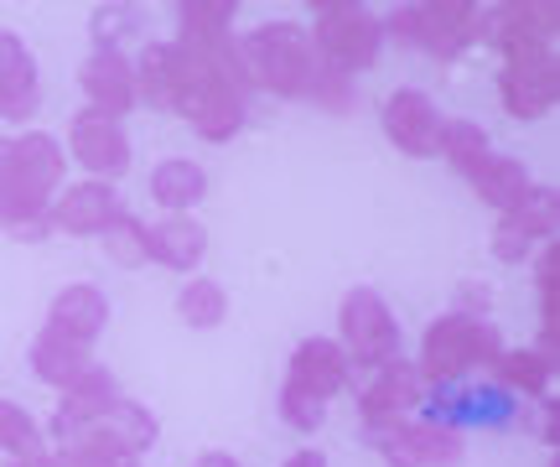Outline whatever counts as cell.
<instances>
[{
  "mask_svg": "<svg viewBox=\"0 0 560 467\" xmlns=\"http://www.w3.org/2000/svg\"><path fill=\"white\" fill-rule=\"evenodd\" d=\"M68 177V151L47 130L0 136V229L21 244L52 234V198Z\"/></svg>",
  "mask_w": 560,
  "mask_h": 467,
  "instance_id": "6da1fadb",
  "label": "cell"
},
{
  "mask_svg": "<svg viewBox=\"0 0 560 467\" xmlns=\"http://www.w3.org/2000/svg\"><path fill=\"white\" fill-rule=\"evenodd\" d=\"M503 353V332L488 317H462V312H446L420 332V359L416 374L420 385H457V380H472L478 369H493V359Z\"/></svg>",
  "mask_w": 560,
  "mask_h": 467,
  "instance_id": "7a4b0ae2",
  "label": "cell"
},
{
  "mask_svg": "<svg viewBox=\"0 0 560 467\" xmlns=\"http://www.w3.org/2000/svg\"><path fill=\"white\" fill-rule=\"evenodd\" d=\"M240 52L249 89H265V94H280V100H306V89H312L322 68L306 26H296V21H265L255 32H244Z\"/></svg>",
  "mask_w": 560,
  "mask_h": 467,
  "instance_id": "3957f363",
  "label": "cell"
},
{
  "mask_svg": "<svg viewBox=\"0 0 560 467\" xmlns=\"http://www.w3.org/2000/svg\"><path fill=\"white\" fill-rule=\"evenodd\" d=\"M306 37H312L317 62L332 68V73L359 79L369 68H380V52H384L380 11H369L359 0H317V5H312Z\"/></svg>",
  "mask_w": 560,
  "mask_h": 467,
  "instance_id": "277c9868",
  "label": "cell"
},
{
  "mask_svg": "<svg viewBox=\"0 0 560 467\" xmlns=\"http://www.w3.org/2000/svg\"><path fill=\"white\" fill-rule=\"evenodd\" d=\"M524 400H514L509 389L493 380H457V385H431L420 395V421H431L441 431H509L524 421Z\"/></svg>",
  "mask_w": 560,
  "mask_h": 467,
  "instance_id": "5b68a950",
  "label": "cell"
},
{
  "mask_svg": "<svg viewBox=\"0 0 560 467\" xmlns=\"http://www.w3.org/2000/svg\"><path fill=\"white\" fill-rule=\"evenodd\" d=\"M338 348L348 353L353 369H384L389 359H400V323L374 285H353L338 306Z\"/></svg>",
  "mask_w": 560,
  "mask_h": 467,
  "instance_id": "8992f818",
  "label": "cell"
},
{
  "mask_svg": "<svg viewBox=\"0 0 560 467\" xmlns=\"http://www.w3.org/2000/svg\"><path fill=\"white\" fill-rule=\"evenodd\" d=\"M73 162L89 172V183H120L136 151H130V136H125V120H109L100 109H79L68 120V145H62Z\"/></svg>",
  "mask_w": 560,
  "mask_h": 467,
  "instance_id": "52a82bcc",
  "label": "cell"
},
{
  "mask_svg": "<svg viewBox=\"0 0 560 467\" xmlns=\"http://www.w3.org/2000/svg\"><path fill=\"white\" fill-rule=\"evenodd\" d=\"M420 395H425V385H420L416 364H405V353L400 359H389L384 369H374V374L363 380V389H359L363 436H380V431L400 427V421H416Z\"/></svg>",
  "mask_w": 560,
  "mask_h": 467,
  "instance_id": "ba28073f",
  "label": "cell"
},
{
  "mask_svg": "<svg viewBox=\"0 0 560 467\" xmlns=\"http://www.w3.org/2000/svg\"><path fill=\"white\" fill-rule=\"evenodd\" d=\"M380 125L389 145L410 156V162H431L441 156V130H446V115L436 109L431 94L420 89H389V100L380 104Z\"/></svg>",
  "mask_w": 560,
  "mask_h": 467,
  "instance_id": "9c48e42d",
  "label": "cell"
},
{
  "mask_svg": "<svg viewBox=\"0 0 560 467\" xmlns=\"http://www.w3.org/2000/svg\"><path fill=\"white\" fill-rule=\"evenodd\" d=\"M499 104L514 120H545L560 104V52L503 58L499 62Z\"/></svg>",
  "mask_w": 560,
  "mask_h": 467,
  "instance_id": "30bf717a",
  "label": "cell"
},
{
  "mask_svg": "<svg viewBox=\"0 0 560 467\" xmlns=\"http://www.w3.org/2000/svg\"><path fill=\"white\" fill-rule=\"evenodd\" d=\"M482 42L478 0H420L416 5V52L441 62H457L467 47Z\"/></svg>",
  "mask_w": 560,
  "mask_h": 467,
  "instance_id": "8fae6325",
  "label": "cell"
},
{
  "mask_svg": "<svg viewBox=\"0 0 560 467\" xmlns=\"http://www.w3.org/2000/svg\"><path fill=\"white\" fill-rule=\"evenodd\" d=\"M369 447L384 457V467H457L467 457V442L457 431H441L431 421H420V416L369 436Z\"/></svg>",
  "mask_w": 560,
  "mask_h": 467,
  "instance_id": "7c38bea8",
  "label": "cell"
},
{
  "mask_svg": "<svg viewBox=\"0 0 560 467\" xmlns=\"http://www.w3.org/2000/svg\"><path fill=\"white\" fill-rule=\"evenodd\" d=\"M560 229V203H556V187L535 183V192L524 198L514 213H503L499 229H493V260L503 265H524L535 255V244H550Z\"/></svg>",
  "mask_w": 560,
  "mask_h": 467,
  "instance_id": "4fadbf2b",
  "label": "cell"
},
{
  "mask_svg": "<svg viewBox=\"0 0 560 467\" xmlns=\"http://www.w3.org/2000/svg\"><path fill=\"white\" fill-rule=\"evenodd\" d=\"M125 213L120 203V187H109V183H62V192L52 198V234H68V240H100L104 229L115 224Z\"/></svg>",
  "mask_w": 560,
  "mask_h": 467,
  "instance_id": "5bb4252c",
  "label": "cell"
},
{
  "mask_svg": "<svg viewBox=\"0 0 560 467\" xmlns=\"http://www.w3.org/2000/svg\"><path fill=\"white\" fill-rule=\"evenodd\" d=\"M285 385L327 406L332 395H342V389L353 385V364H348V353L338 348V338H301L291 348V364H285Z\"/></svg>",
  "mask_w": 560,
  "mask_h": 467,
  "instance_id": "9a60e30c",
  "label": "cell"
},
{
  "mask_svg": "<svg viewBox=\"0 0 560 467\" xmlns=\"http://www.w3.org/2000/svg\"><path fill=\"white\" fill-rule=\"evenodd\" d=\"M42 109V79L37 58L16 32H0V120L32 125V115Z\"/></svg>",
  "mask_w": 560,
  "mask_h": 467,
  "instance_id": "2e32d148",
  "label": "cell"
},
{
  "mask_svg": "<svg viewBox=\"0 0 560 467\" xmlns=\"http://www.w3.org/2000/svg\"><path fill=\"white\" fill-rule=\"evenodd\" d=\"M79 83H83V109H100V115H109V120H125L130 109H140L136 104V68H130V58H120V52H89L79 68Z\"/></svg>",
  "mask_w": 560,
  "mask_h": 467,
  "instance_id": "e0dca14e",
  "label": "cell"
},
{
  "mask_svg": "<svg viewBox=\"0 0 560 467\" xmlns=\"http://www.w3.org/2000/svg\"><path fill=\"white\" fill-rule=\"evenodd\" d=\"M120 395H125V389H120V380H115L109 369L89 364L73 385L58 389V410H52V442H58V436H68L73 427L100 421L104 410H115V400H120Z\"/></svg>",
  "mask_w": 560,
  "mask_h": 467,
  "instance_id": "ac0fdd59",
  "label": "cell"
},
{
  "mask_svg": "<svg viewBox=\"0 0 560 467\" xmlns=\"http://www.w3.org/2000/svg\"><path fill=\"white\" fill-rule=\"evenodd\" d=\"M47 327L83 348H94L104 338V327H109V296L89 281L62 285L58 296H52V306H47Z\"/></svg>",
  "mask_w": 560,
  "mask_h": 467,
  "instance_id": "d6986e66",
  "label": "cell"
},
{
  "mask_svg": "<svg viewBox=\"0 0 560 467\" xmlns=\"http://www.w3.org/2000/svg\"><path fill=\"white\" fill-rule=\"evenodd\" d=\"M145 260L182 270V276H198V265L208 260V229L192 213H166L156 224H145Z\"/></svg>",
  "mask_w": 560,
  "mask_h": 467,
  "instance_id": "ffe728a7",
  "label": "cell"
},
{
  "mask_svg": "<svg viewBox=\"0 0 560 467\" xmlns=\"http://www.w3.org/2000/svg\"><path fill=\"white\" fill-rule=\"evenodd\" d=\"M488 380L499 389H509L514 400H529V406L556 400V359H545L535 348H503L493 359V369H488Z\"/></svg>",
  "mask_w": 560,
  "mask_h": 467,
  "instance_id": "44dd1931",
  "label": "cell"
},
{
  "mask_svg": "<svg viewBox=\"0 0 560 467\" xmlns=\"http://www.w3.org/2000/svg\"><path fill=\"white\" fill-rule=\"evenodd\" d=\"M136 104H151V109H172L177 104V83H182V58L177 42H145L136 58Z\"/></svg>",
  "mask_w": 560,
  "mask_h": 467,
  "instance_id": "7402d4cb",
  "label": "cell"
},
{
  "mask_svg": "<svg viewBox=\"0 0 560 467\" xmlns=\"http://www.w3.org/2000/svg\"><path fill=\"white\" fill-rule=\"evenodd\" d=\"M26 364H32V374H37L42 385L68 389L83 369L94 364V348H83V343H73V338L52 332V327H42L37 338H32V348H26Z\"/></svg>",
  "mask_w": 560,
  "mask_h": 467,
  "instance_id": "603a6c76",
  "label": "cell"
},
{
  "mask_svg": "<svg viewBox=\"0 0 560 467\" xmlns=\"http://www.w3.org/2000/svg\"><path fill=\"white\" fill-rule=\"evenodd\" d=\"M151 203L166 208V213H192V208L208 198V172L198 162H187V156H166V162L151 166Z\"/></svg>",
  "mask_w": 560,
  "mask_h": 467,
  "instance_id": "cb8c5ba5",
  "label": "cell"
},
{
  "mask_svg": "<svg viewBox=\"0 0 560 467\" xmlns=\"http://www.w3.org/2000/svg\"><path fill=\"white\" fill-rule=\"evenodd\" d=\"M472 192H478L488 208H499V219H503V213H514V208L535 192V177H529V166H524L520 156H503V151H493V162L472 177Z\"/></svg>",
  "mask_w": 560,
  "mask_h": 467,
  "instance_id": "d4e9b609",
  "label": "cell"
},
{
  "mask_svg": "<svg viewBox=\"0 0 560 467\" xmlns=\"http://www.w3.org/2000/svg\"><path fill=\"white\" fill-rule=\"evenodd\" d=\"M441 156H446V166L457 172L462 183H472L482 166L493 162V141H488V130H482L478 120H446V130H441Z\"/></svg>",
  "mask_w": 560,
  "mask_h": 467,
  "instance_id": "484cf974",
  "label": "cell"
},
{
  "mask_svg": "<svg viewBox=\"0 0 560 467\" xmlns=\"http://www.w3.org/2000/svg\"><path fill=\"white\" fill-rule=\"evenodd\" d=\"M89 427L109 431V436H115V447L130 452V457H140L145 447H156V436H161L156 416H151L145 406H136L130 395H120V400H115V410H104L100 421H89ZM73 431H79V427H73Z\"/></svg>",
  "mask_w": 560,
  "mask_h": 467,
  "instance_id": "4316f807",
  "label": "cell"
},
{
  "mask_svg": "<svg viewBox=\"0 0 560 467\" xmlns=\"http://www.w3.org/2000/svg\"><path fill=\"white\" fill-rule=\"evenodd\" d=\"M177 317L187 327H198V332H213L229 317V291L213 276H187L177 291Z\"/></svg>",
  "mask_w": 560,
  "mask_h": 467,
  "instance_id": "83f0119b",
  "label": "cell"
},
{
  "mask_svg": "<svg viewBox=\"0 0 560 467\" xmlns=\"http://www.w3.org/2000/svg\"><path fill=\"white\" fill-rule=\"evenodd\" d=\"M89 37H94V52H120L130 58V42L145 37V11L140 5H100L94 21H89ZM145 47V42H140Z\"/></svg>",
  "mask_w": 560,
  "mask_h": 467,
  "instance_id": "f1b7e54d",
  "label": "cell"
},
{
  "mask_svg": "<svg viewBox=\"0 0 560 467\" xmlns=\"http://www.w3.org/2000/svg\"><path fill=\"white\" fill-rule=\"evenodd\" d=\"M42 452H47V431L37 427V416L26 406L0 400V457L5 463H32Z\"/></svg>",
  "mask_w": 560,
  "mask_h": 467,
  "instance_id": "f546056e",
  "label": "cell"
},
{
  "mask_svg": "<svg viewBox=\"0 0 560 467\" xmlns=\"http://www.w3.org/2000/svg\"><path fill=\"white\" fill-rule=\"evenodd\" d=\"M100 244H104V255L120 265V270L151 265V260H145V224H140L136 213H120V219H115V224L100 234Z\"/></svg>",
  "mask_w": 560,
  "mask_h": 467,
  "instance_id": "4dcf8cb0",
  "label": "cell"
},
{
  "mask_svg": "<svg viewBox=\"0 0 560 467\" xmlns=\"http://www.w3.org/2000/svg\"><path fill=\"white\" fill-rule=\"evenodd\" d=\"M240 16V0H182L177 5V32H234L229 21Z\"/></svg>",
  "mask_w": 560,
  "mask_h": 467,
  "instance_id": "1f68e13d",
  "label": "cell"
},
{
  "mask_svg": "<svg viewBox=\"0 0 560 467\" xmlns=\"http://www.w3.org/2000/svg\"><path fill=\"white\" fill-rule=\"evenodd\" d=\"M280 421L291 431H301V436H312V431H322V421H327V406L291 385H280Z\"/></svg>",
  "mask_w": 560,
  "mask_h": 467,
  "instance_id": "d6a6232c",
  "label": "cell"
},
{
  "mask_svg": "<svg viewBox=\"0 0 560 467\" xmlns=\"http://www.w3.org/2000/svg\"><path fill=\"white\" fill-rule=\"evenodd\" d=\"M306 100L322 104V109H332V115H348L353 109V79L348 73H332V68H317V79H312V89H306Z\"/></svg>",
  "mask_w": 560,
  "mask_h": 467,
  "instance_id": "836d02e7",
  "label": "cell"
},
{
  "mask_svg": "<svg viewBox=\"0 0 560 467\" xmlns=\"http://www.w3.org/2000/svg\"><path fill=\"white\" fill-rule=\"evenodd\" d=\"M488 306H493V285L488 281H462L457 306H452V312H462V317H482Z\"/></svg>",
  "mask_w": 560,
  "mask_h": 467,
  "instance_id": "e575fe53",
  "label": "cell"
},
{
  "mask_svg": "<svg viewBox=\"0 0 560 467\" xmlns=\"http://www.w3.org/2000/svg\"><path fill=\"white\" fill-rule=\"evenodd\" d=\"M5 467H73V457H68V452H42V457H32V463H5Z\"/></svg>",
  "mask_w": 560,
  "mask_h": 467,
  "instance_id": "d590c367",
  "label": "cell"
},
{
  "mask_svg": "<svg viewBox=\"0 0 560 467\" xmlns=\"http://www.w3.org/2000/svg\"><path fill=\"white\" fill-rule=\"evenodd\" d=\"M285 467H327V457H322L317 447H301V452H291V457H285Z\"/></svg>",
  "mask_w": 560,
  "mask_h": 467,
  "instance_id": "8d00e7d4",
  "label": "cell"
},
{
  "mask_svg": "<svg viewBox=\"0 0 560 467\" xmlns=\"http://www.w3.org/2000/svg\"><path fill=\"white\" fill-rule=\"evenodd\" d=\"M192 467H244V463L234 457V452H202V457H198Z\"/></svg>",
  "mask_w": 560,
  "mask_h": 467,
  "instance_id": "74e56055",
  "label": "cell"
},
{
  "mask_svg": "<svg viewBox=\"0 0 560 467\" xmlns=\"http://www.w3.org/2000/svg\"><path fill=\"white\" fill-rule=\"evenodd\" d=\"M73 467H140V457H94V463H73Z\"/></svg>",
  "mask_w": 560,
  "mask_h": 467,
  "instance_id": "f35d334b",
  "label": "cell"
}]
</instances>
